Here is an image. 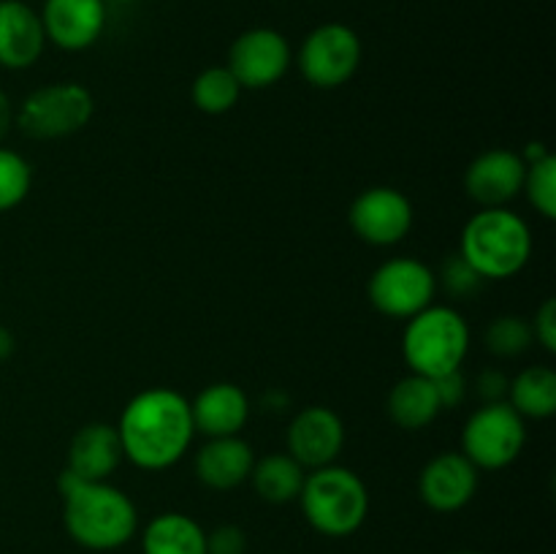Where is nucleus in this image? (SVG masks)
Here are the masks:
<instances>
[{
	"instance_id": "nucleus-1",
	"label": "nucleus",
	"mask_w": 556,
	"mask_h": 554,
	"mask_svg": "<svg viewBox=\"0 0 556 554\" xmlns=\"http://www.w3.org/2000/svg\"><path fill=\"white\" fill-rule=\"evenodd\" d=\"M123 456L139 470L161 473L188 454L195 438L190 400L168 386L130 396L117 421Z\"/></svg>"
},
{
	"instance_id": "nucleus-2",
	"label": "nucleus",
	"mask_w": 556,
	"mask_h": 554,
	"mask_svg": "<svg viewBox=\"0 0 556 554\" xmlns=\"http://www.w3.org/2000/svg\"><path fill=\"white\" fill-rule=\"evenodd\" d=\"M63 494V525L71 541L87 552H114L139 532V511L123 489L109 481H81L63 470L58 478Z\"/></svg>"
},
{
	"instance_id": "nucleus-3",
	"label": "nucleus",
	"mask_w": 556,
	"mask_h": 554,
	"mask_svg": "<svg viewBox=\"0 0 556 554\" xmlns=\"http://www.w3.org/2000/svg\"><path fill=\"white\" fill-rule=\"evenodd\" d=\"M459 255L481 280H510L530 264L532 231L519 212L483 206L462 228Z\"/></svg>"
},
{
	"instance_id": "nucleus-4",
	"label": "nucleus",
	"mask_w": 556,
	"mask_h": 554,
	"mask_svg": "<svg viewBox=\"0 0 556 554\" xmlns=\"http://www.w3.org/2000/svg\"><path fill=\"white\" fill-rule=\"evenodd\" d=\"M299 505L315 532L326 538H348L367 521L369 489L358 473L334 462L304 476Z\"/></svg>"
},
{
	"instance_id": "nucleus-5",
	"label": "nucleus",
	"mask_w": 556,
	"mask_h": 554,
	"mask_svg": "<svg viewBox=\"0 0 556 554\" xmlns=\"http://www.w3.org/2000/svg\"><path fill=\"white\" fill-rule=\"evenodd\" d=\"M470 353V326L465 315L448 304H429L407 318L402 331V356L410 373L443 378L456 373Z\"/></svg>"
},
{
	"instance_id": "nucleus-6",
	"label": "nucleus",
	"mask_w": 556,
	"mask_h": 554,
	"mask_svg": "<svg viewBox=\"0 0 556 554\" xmlns=\"http://www.w3.org/2000/svg\"><path fill=\"white\" fill-rule=\"evenodd\" d=\"M96 112L92 92L79 81H52L22 98L14 125L38 141L65 139L85 128Z\"/></svg>"
},
{
	"instance_id": "nucleus-7",
	"label": "nucleus",
	"mask_w": 556,
	"mask_h": 554,
	"mask_svg": "<svg viewBox=\"0 0 556 554\" xmlns=\"http://www.w3.org/2000/svg\"><path fill=\"white\" fill-rule=\"evenodd\" d=\"M527 443V418L508 400L483 402L462 427V454L478 470H505L521 456Z\"/></svg>"
},
{
	"instance_id": "nucleus-8",
	"label": "nucleus",
	"mask_w": 556,
	"mask_h": 554,
	"mask_svg": "<svg viewBox=\"0 0 556 554\" xmlns=\"http://www.w3.org/2000/svg\"><path fill=\"white\" fill-rule=\"evenodd\" d=\"M362 58L358 33L342 22H326L309 30L299 47V71L318 90H337L356 76Z\"/></svg>"
},
{
	"instance_id": "nucleus-9",
	"label": "nucleus",
	"mask_w": 556,
	"mask_h": 554,
	"mask_svg": "<svg viewBox=\"0 0 556 554\" xmlns=\"http://www.w3.org/2000/svg\"><path fill=\"white\" fill-rule=\"evenodd\" d=\"M367 293L378 313L407 320L434 304L438 277L424 261L402 255V259L386 261L372 272Z\"/></svg>"
},
{
	"instance_id": "nucleus-10",
	"label": "nucleus",
	"mask_w": 556,
	"mask_h": 554,
	"mask_svg": "<svg viewBox=\"0 0 556 554\" xmlns=\"http://www.w3.org/2000/svg\"><path fill=\"white\" fill-rule=\"evenodd\" d=\"M291 60V43L280 30L250 27L231 43L226 65L242 90H266L288 74Z\"/></svg>"
},
{
	"instance_id": "nucleus-11",
	"label": "nucleus",
	"mask_w": 556,
	"mask_h": 554,
	"mask_svg": "<svg viewBox=\"0 0 556 554\" xmlns=\"http://www.w3.org/2000/svg\"><path fill=\"white\" fill-rule=\"evenodd\" d=\"M353 234L375 248L400 244L413 228V204L402 190L391 185H375L353 199L348 212Z\"/></svg>"
},
{
	"instance_id": "nucleus-12",
	"label": "nucleus",
	"mask_w": 556,
	"mask_h": 554,
	"mask_svg": "<svg viewBox=\"0 0 556 554\" xmlns=\"http://www.w3.org/2000/svg\"><path fill=\"white\" fill-rule=\"evenodd\" d=\"M286 445V454H291L304 470L334 465L345 445V421L331 407L307 405L288 424Z\"/></svg>"
},
{
	"instance_id": "nucleus-13",
	"label": "nucleus",
	"mask_w": 556,
	"mask_h": 554,
	"mask_svg": "<svg viewBox=\"0 0 556 554\" xmlns=\"http://www.w3.org/2000/svg\"><path fill=\"white\" fill-rule=\"evenodd\" d=\"M478 473L481 470L462 451H443L424 465L418 498L434 514H456L476 498Z\"/></svg>"
},
{
	"instance_id": "nucleus-14",
	"label": "nucleus",
	"mask_w": 556,
	"mask_h": 554,
	"mask_svg": "<svg viewBox=\"0 0 556 554\" xmlns=\"http://www.w3.org/2000/svg\"><path fill=\"white\" fill-rule=\"evenodd\" d=\"M38 16L47 43L63 52H85L106 27V0H43Z\"/></svg>"
},
{
	"instance_id": "nucleus-15",
	"label": "nucleus",
	"mask_w": 556,
	"mask_h": 554,
	"mask_svg": "<svg viewBox=\"0 0 556 554\" xmlns=\"http://www.w3.org/2000/svg\"><path fill=\"white\" fill-rule=\"evenodd\" d=\"M527 163L514 150H486L467 166L465 190L478 206H508L525 188Z\"/></svg>"
},
{
	"instance_id": "nucleus-16",
	"label": "nucleus",
	"mask_w": 556,
	"mask_h": 554,
	"mask_svg": "<svg viewBox=\"0 0 556 554\" xmlns=\"http://www.w3.org/2000/svg\"><path fill=\"white\" fill-rule=\"evenodd\" d=\"M47 49L41 16L25 0H0V65L25 71L41 60Z\"/></svg>"
},
{
	"instance_id": "nucleus-17",
	"label": "nucleus",
	"mask_w": 556,
	"mask_h": 554,
	"mask_svg": "<svg viewBox=\"0 0 556 554\" xmlns=\"http://www.w3.org/2000/svg\"><path fill=\"white\" fill-rule=\"evenodd\" d=\"M250 396L242 386L228 383H210L195 394L190 402V413H193L195 432L206 435V438H231V435H242V429L250 421Z\"/></svg>"
},
{
	"instance_id": "nucleus-18",
	"label": "nucleus",
	"mask_w": 556,
	"mask_h": 554,
	"mask_svg": "<svg viewBox=\"0 0 556 554\" xmlns=\"http://www.w3.org/2000/svg\"><path fill=\"white\" fill-rule=\"evenodd\" d=\"M255 465L253 445L242 440L239 435L231 438H206V443L195 451V478L206 489L215 492H231L242 487L250 478V470Z\"/></svg>"
},
{
	"instance_id": "nucleus-19",
	"label": "nucleus",
	"mask_w": 556,
	"mask_h": 554,
	"mask_svg": "<svg viewBox=\"0 0 556 554\" xmlns=\"http://www.w3.org/2000/svg\"><path fill=\"white\" fill-rule=\"evenodd\" d=\"M123 462V445H119L117 427L103 421L85 424L71 438L68 465L65 470L74 473L81 481H109Z\"/></svg>"
},
{
	"instance_id": "nucleus-20",
	"label": "nucleus",
	"mask_w": 556,
	"mask_h": 554,
	"mask_svg": "<svg viewBox=\"0 0 556 554\" xmlns=\"http://www.w3.org/2000/svg\"><path fill=\"white\" fill-rule=\"evenodd\" d=\"M440 396L432 378L410 373L396 380L389 394V416L405 432H421L440 416Z\"/></svg>"
},
{
	"instance_id": "nucleus-21",
	"label": "nucleus",
	"mask_w": 556,
	"mask_h": 554,
	"mask_svg": "<svg viewBox=\"0 0 556 554\" xmlns=\"http://www.w3.org/2000/svg\"><path fill=\"white\" fill-rule=\"evenodd\" d=\"M144 554H206V530L188 514L166 511L147 521L141 532Z\"/></svg>"
},
{
	"instance_id": "nucleus-22",
	"label": "nucleus",
	"mask_w": 556,
	"mask_h": 554,
	"mask_svg": "<svg viewBox=\"0 0 556 554\" xmlns=\"http://www.w3.org/2000/svg\"><path fill=\"white\" fill-rule=\"evenodd\" d=\"M304 476L307 470L291 454H269L264 459H255L248 481H253L255 494L264 503L286 505L299 500Z\"/></svg>"
},
{
	"instance_id": "nucleus-23",
	"label": "nucleus",
	"mask_w": 556,
	"mask_h": 554,
	"mask_svg": "<svg viewBox=\"0 0 556 554\" xmlns=\"http://www.w3.org/2000/svg\"><path fill=\"white\" fill-rule=\"evenodd\" d=\"M508 402L521 418H552L556 413V373L546 364L525 367L510 380Z\"/></svg>"
},
{
	"instance_id": "nucleus-24",
	"label": "nucleus",
	"mask_w": 556,
	"mask_h": 554,
	"mask_svg": "<svg viewBox=\"0 0 556 554\" xmlns=\"http://www.w3.org/2000/svg\"><path fill=\"white\" fill-rule=\"evenodd\" d=\"M190 96H193V103L199 112L226 114L239 103L242 85L228 71V65H212V68H204L195 76L193 87H190Z\"/></svg>"
},
{
	"instance_id": "nucleus-25",
	"label": "nucleus",
	"mask_w": 556,
	"mask_h": 554,
	"mask_svg": "<svg viewBox=\"0 0 556 554\" xmlns=\"http://www.w3.org/2000/svg\"><path fill=\"white\" fill-rule=\"evenodd\" d=\"M483 342L497 358H519L535 345V335L530 318L525 315H500L489 324Z\"/></svg>"
},
{
	"instance_id": "nucleus-26",
	"label": "nucleus",
	"mask_w": 556,
	"mask_h": 554,
	"mask_svg": "<svg viewBox=\"0 0 556 554\" xmlns=\"http://www.w3.org/2000/svg\"><path fill=\"white\" fill-rule=\"evenodd\" d=\"M521 193L527 196L532 206H535L538 215H543L546 221L556 217V158L548 152L541 161L527 163L525 174V188Z\"/></svg>"
},
{
	"instance_id": "nucleus-27",
	"label": "nucleus",
	"mask_w": 556,
	"mask_h": 554,
	"mask_svg": "<svg viewBox=\"0 0 556 554\" xmlns=\"http://www.w3.org/2000/svg\"><path fill=\"white\" fill-rule=\"evenodd\" d=\"M33 188V168L20 152L0 147V212H11L27 199Z\"/></svg>"
},
{
	"instance_id": "nucleus-28",
	"label": "nucleus",
	"mask_w": 556,
	"mask_h": 554,
	"mask_svg": "<svg viewBox=\"0 0 556 554\" xmlns=\"http://www.w3.org/2000/svg\"><path fill=\"white\" fill-rule=\"evenodd\" d=\"M434 277H438V288L443 286V291L454 299L476 297V293L481 291V282H483L481 277H478V272L472 269L459 253L451 255V259L443 264V272Z\"/></svg>"
},
{
	"instance_id": "nucleus-29",
	"label": "nucleus",
	"mask_w": 556,
	"mask_h": 554,
	"mask_svg": "<svg viewBox=\"0 0 556 554\" xmlns=\"http://www.w3.org/2000/svg\"><path fill=\"white\" fill-rule=\"evenodd\" d=\"M206 554H248V536L239 525H220L206 532Z\"/></svg>"
},
{
	"instance_id": "nucleus-30",
	"label": "nucleus",
	"mask_w": 556,
	"mask_h": 554,
	"mask_svg": "<svg viewBox=\"0 0 556 554\" xmlns=\"http://www.w3.org/2000/svg\"><path fill=\"white\" fill-rule=\"evenodd\" d=\"M532 324V335H535V342L543 348V351L556 353V299L548 297L546 302L538 307Z\"/></svg>"
},
{
	"instance_id": "nucleus-31",
	"label": "nucleus",
	"mask_w": 556,
	"mask_h": 554,
	"mask_svg": "<svg viewBox=\"0 0 556 554\" xmlns=\"http://www.w3.org/2000/svg\"><path fill=\"white\" fill-rule=\"evenodd\" d=\"M434 389H438L440 407L443 411H456L467 396V380L462 369H456V373L443 375V378H434Z\"/></svg>"
},
{
	"instance_id": "nucleus-32",
	"label": "nucleus",
	"mask_w": 556,
	"mask_h": 554,
	"mask_svg": "<svg viewBox=\"0 0 556 554\" xmlns=\"http://www.w3.org/2000/svg\"><path fill=\"white\" fill-rule=\"evenodd\" d=\"M508 375L500 369H483L476 378V391L483 402H503L508 400Z\"/></svg>"
},
{
	"instance_id": "nucleus-33",
	"label": "nucleus",
	"mask_w": 556,
	"mask_h": 554,
	"mask_svg": "<svg viewBox=\"0 0 556 554\" xmlns=\"http://www.w3.org/2000/svg\"><path fill=\"white\" fill-rule=\"evenodd\" d=\"M11 125H14V103H11V98L5 96V90L0 87V144H3V139L9 136Z\"/></svg>"
},
{
	"instance_id": "nucleus-34",
	"label": "nucleus",
	"mask_w": 556,
	"mask_h": 554,
	"mask_svg": "<svg viewBox=\"0 0 556 554\" xmlns=\"http://www.w3.org/2000/svg\"><path fill=\"white\" fill-rule=\"evenodd\" d=\"M11 351H14V337H11L5 329H0V358L9 356Z\"/></svg>"
},
{
	"instance_id": "nucleus-35",
	"label": "nucleus",
	"mask_w": 556,
	"mask_h": 554,
	"mask_svg": "<svg viewBox=\"0 0 556 554\" xmlns=\"http://www.w3.org/2000/svg\"><path fill=\"white\" fill-rule=\"evenodd\" d=\"M112 3H139V0H112Z\"/></svg>"
},
{
	"instance_id": "nucleus-36",
	"label": "nucleus",
	"mask_w": 556,
	"mask_h": 554,
	"mask_svg": "<svg viewBox=\"0 0 556 554\" xmlns=\"http://www.w3.org/2000/svg\"><path fill=\"white\" fill-rule=\"evenodd\" d=\"M456 554H478V552H470V549H465V552H456Z\"/></svg>"
}]
</instances>
